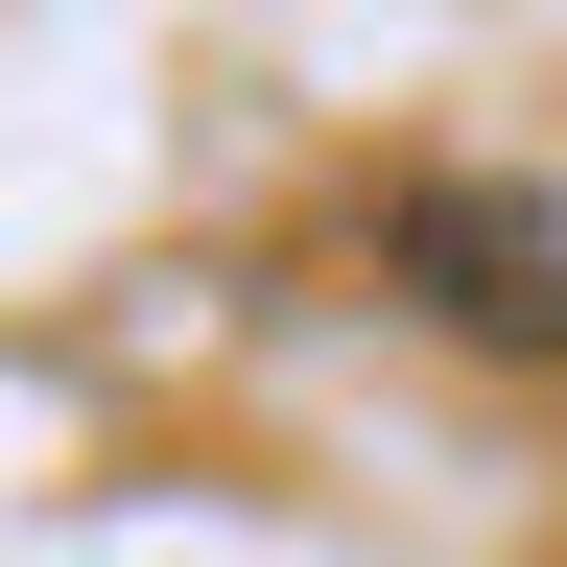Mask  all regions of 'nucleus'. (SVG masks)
Masks as SVG:
<instances>
[{"label": "nucleus", "mask_w": 567, "mask_h": 567, "mask_svg": "<svg viewBox=\"0 0 567 567\" xmlns=\"http://www.w3.org/2000/svg\"><path fill=\"white\" fill-rule=\"evenodd\" d=\"M402 260H425V308H473V331H567V213L544 189H402Z\"/></svg>", "instance_id": "f257e3e1"}]
</instances>
